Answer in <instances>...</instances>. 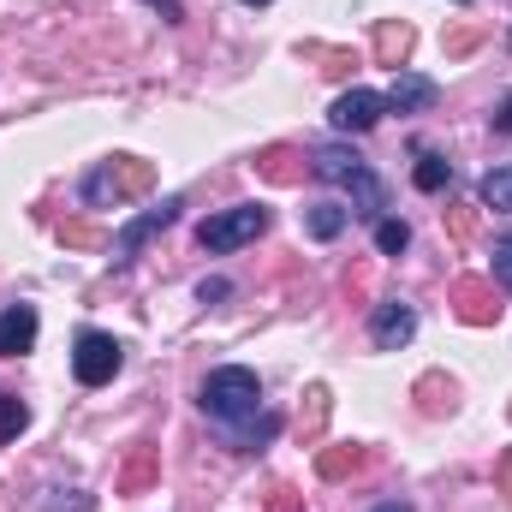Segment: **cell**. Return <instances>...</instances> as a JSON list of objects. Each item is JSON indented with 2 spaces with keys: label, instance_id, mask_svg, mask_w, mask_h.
<instances>
[{
  "label": "cell",
  "instance_id": "22",
  "mask_svg": "<svg viewBox=\"0 0 512 512\" xmlns=\"http://www.w3.org/2000/svg\"><path fill=\"white\" fill-rule=\"evenodd\" d=\"M459 6H471V0H459Z\"/></svg>",
  "mask_w": 512,
  "mask_h": 512
},
{
  "label": "cell",
  "instance_id": "7",
  "mask_svg": "<svg viewBox=\"0 0 512 512\" xmlns=\"http://www.w3.org/2000/svg\"><path fill=\"white\" fill-rule=\"evenodd\" d=\"M411 340H417V310L405 298H382L370 310V346L376 352H405Z\"/></svg>",
  "mask_w": 512,
  "mask_h": 512
},
{
  "label": "cell",
  "instance_id": "20",
  "mask_svg": "<svg viewBox=\"0 0 512 512\" xmlns=\"http://www.w3.org/2000/svg\"><path fill=\"white\" fill-rule=\"evenodd\" d=\"M370 512H417V507H411V501H376Z\"/></svg>",
  "mask_w": 512,
  "mask_h": 512
},
{
  "label": "cell",
  "instance_id": "1",
  "mask_svg": "<svg viewBox=\"0 0 512 512\" xmlns=\"http://www.w3.org/2000/svg\"><path fill=\"white\" fill-rule=\"evenodd\" d=\"M197 399H203V417H209L239 453H256V447H268V441L280 435V417L262 411V376L245 370V364L209 370L203 387H197Z\"/></svg>",
  "mask_w": 512,
  "mask_h": 512
},
{
  "label": "cell",
  "instance_id": "18",
  "mask_svg": "<svg viewBox=\"0 0 512 512\" xmlns=\"http://www.w3.org/2000/svg\"><path fill=\"white\" fill-rule=\"evenodd\" d=\"M143 6H155L167 24H185V6H179V0H143Z\"/></svg>",
  "mask_w": 512,
  "mask_h": 512
},
{
  "label": "cell",
  "instance_id": "17",
  "mask_svg": "<svg viewBox=\"0 0 512 512\" xmlns=\"http://www.w3.org/2000/svg\"><path fill=\"white\" fill-rule=\"evenodd\" d=\"M227 292H233L227 280H197V298H203V304H215V298H227Z\"/></svg>",
  "mask_w": 512,
  "mask_h": 512
},
{
  "label": "cell",
  "instance_id": "10",
  "mask_svg": "<svg viewBox=\"0 0 512 512\" xmlns=\"http://www.w3.org/2000/svg\"><path fill=\"white\" fill-rule=\"evenodd\" d=\"M143 185V167H131V173H120V161H108V167H96L84 185H78V197L90 203V209H102L108 197H126V191H137Z\"/></svg>",
  "mask_w": 512,
  "mask_h": 512
},
{
  "label": "cell",
  "instance_id": "21",
  "mask_svg": "<svg viewBox=\"0 0 512 512\" xmlns=\"http://www.w3.org/2000/svg\"><path fill=\"white\" fill-rule=\"evenodd\" d=\"M245 6H268V0H245Z\"/></svg>",
  "mask_w": 512,
  "mask_h": 512
},
{
  "label": "cell",
  "instance_id": "15",
  "mask_svg": "<svg viewBox=\"0 0 512 512\" xmlns=\"http://www.w3.org/2000/svg\"><path fill=\"white\" fill-rule=\"evenodd\" d=\"M405 245H411V227H405V221H393V215H382V221H376V251L399 256Z\"/></svg>",
  "mask_w": 512,
  "mask_h": 512
},
{
  "label": "cell",
  "instance_id": "11",
  "mask_svg": "<svg viewBox=\"0 0 512 512\" xmlns=\"http://www.w3.org/2000/svg\"><path fill=\"white\" fill-rule=\"evenodd\" d=\"M352 227V209L340 203V197H322V203H310L304 209V233L316 239V245H328V239H340Z\"/></svg>",
  "mask_w": 512,
  "mask_h": 512
},
{
  "label": "cell",
  "instance_id": "12",
  "mask_svg": "<svg viewBox=\"0 0 512 512\" xmlns=\"http://www.w3.org/2000/svg\"><path fill=\"white\" fill-rule=\"evenodd\" d=\"M477 203L495 209V215H512V161H495V167L477 179Z\"/></svg>",
  "mask_w": 512,
  "mask_h": 512
},
{
  "label": "cell",
  "instance_id": "13",
  "mask_svg": "<svg viewBox=\"0 0 512 512\" xmlns=\"http://www.w3.org/2000/svg\"><path fill=\"white\" fill-rule=\"evenodd\" d=\"M411 179H417V191H447L453 185V161L447 155H435V149H417V167H411Z\"/></svg>",
  "mask_w": 512,
  "mask_h": 512
},
{
  "label": "cell",
  "instance_id": "19",
  "mask_svg": "<svg viewBox=\"0 0 512 512\" xmlns=\"http://www.w3.org/2000/svg\"><path fill=\"white\" fill-rule=\"evenodd\" d=\"M489 126H495V131H512V96H501V102H495V114H489Z\"/></svg>",
  "mask_w": 512,
  "mask_h": 512
},
{
  "label": "cell",
  "instance_id": "14",
  "mask_svg": "<svg viewBox=\"0 0 512 512\" xmlns=\"http://www.w3.org/2000/svg\"><path fill=\"white\" fill-rule=\"evenodd\" d=\"M30 429V405L24 399H12L6 387H0V441H18Z\"/></svg>",
  "mask_w": 512,
  "mask_h": 512
},
{
  "label": "cell",
  "instance_id": "3",
  "mask_svg": "<svg viewBox=\"0 0 512 512\" xmlns=\"http://www.w3.org/2000/svg\"><path fill=\"white\" fill-rule=\"evenodd\" d=\"M268 221H274L268 203H233V209H221V215H209V221L197 227V245L215 251V256L245 251V245H256V239L268 233Z\"/></svg>",
  "mask_w": 512,
  "mask_h": 512
},
{
  "label": "cell",
  "instance_id": "6",
  "mask_svg": "<svg viewBox=\"0 0 512 512\" xmlns=\"http://www.w3.org/2000/svg\"><path fill=\"white\" fill-rule=\"evenodd\" d=\"M387 114V96L382 90H346V96H334V108H328V126L340 131V137H364V131H376Z\"/></svg>",
  "mask_w": 512,
  "mask_h": 512
},
{
  "label": "cell",
  "instance_id": "16",
  "mask_svg": "<svg viewBox=\"0 0 512 512\" xmlns=\"http://www.w3.org/2000/svg\"><path fill=\"white\" fill-rule=\"evenodd\" d=\"M489 268H495V280H501V286L512 292V227L501 233V239H495V251H489Z\"/></svg>",
  "mask_w": 512,
  "mask_h": 512
},
{
  "label": "cell",
  "instance_id": "5",
  "mask_svg": "<svg viewBox=\"0 0 512 512\" xmlns=\"http://www.w3.org/2000/svg\"><path fill=\"white\" fill-rule=\"evenodd\" d=\"M179 209H185V197H161L155 209H143V215H131L126 227L114 233V245H108V262H114V268H126L131 256H137L143 245H149V239H155V233H167V227L179 221Z\"/></svg>",
  "mask_w": 512,
  "mask_h": 512
},
{
  "label": "cell",
  "instance_id": "9",
  "mask_svg": "<svg viewBox=\"0 0 512 512\" xmlns=\"http://www.w3.org/2000/svg\"><path fill=\"white\" fill-rule=\"evenodd\" d=\"M441 102V84L423 78V72H399L393 90H387V114H429Z\"/></svg>",
  "mask_w": 512,
  "mask_h": 512
},
{
  "label": "cell",
  "instance_id": "4",
  "mask_svg": "<svg viewBox=\"0 0 512 512\" xmlns=\"http://www.w3.org/2000/svg\"><path fill=\"white\" fill-rule=\"evenodd\" d=\"M120 364H126V346L114 334H102V328H78L72 334V376H78V387H108L120 376Z\"/></svg>",
  "mask_w": 512,
  "mask_h": 512
},
{
  "label": "cell",
  "instance_id": "2",
  "mask_svg": "<svg viewBox=\"0 0 512 512\" xmlns=\"http://www.w3.org/2000/svg\"><path fill=\"white\" fill-rule=\"evenodd\" d=\"M310 173H316L322 185H340V191L352 197V215H364V221H382L387 215L382 173H376L358 149H346V143H316V149H310Z\"/></svg>",
  "mask_w": 512,
  "mask_h": 512
},
{
  "label": "cell",
  "instance_id": "8",
  "mask_svg": "<svg viewBox=\"0 0 512 512\" xmlns=\"http://www.w3.org/2000/svg\"><path fill=\"white\" fill-rule=\"evenodd\" d=\"M36 334H42L36 304H6V310H0V358H24V352H36Z\"/></svg>",
  "mask_w": 512,
  "mask_h": 512
}]
</instances>
